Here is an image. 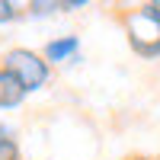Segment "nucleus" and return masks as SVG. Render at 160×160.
I'll return each instance as SVG.
<instances>
[{
  "label": "nucleus",
  "instance_id": "nucleus-6",
  "mask_svg": "<svg viewBox=\"0 0 160 160\" xmlns=\"http://www.w3.org/2000/svg\"><path fill=\"white\" fill-rule=\"evenodd\" d=\"M22 13H26V3H16V0H0V26L16 22Z\"/></svg>",
  "mask_w": 160,
  "mask_h": 160
},
{
  "label": "nucleus",
  "instance_id": "nucleus-2",
  "mask_svg": "<svg viewBox=\"0 0 160 160\" xmlns=\"http://www.w3.org/2000/svg\"><path fill=\"white\" fill-rule=\"evenodd\" d=\"M118 19L125 26V35H128V45L138 58L144 61H154L160 58V22L151 16L144 7H135V10H122Z\"/></svg>",
  "mask_w": 160,
  "mask_h": 160
},
{
  "label": "nucleus",
  "instance_id": "nucleus-1",
  "mask_svg": "<svg viewBox=\"0 0 160 160\" xmlns=\"http://www.w3.org/2000/svg\"><path fill=\"white\" fill-rule=\"evenodd\" d=\"M0 68L16 77L19 83L26 87V93L42 90V87H48V80H51V64L45 61V55H42V51H32V48H22V45L7 48L3 55H0Z\"/></svg>",
  "mask_w": 160,
  "mask_h": 160
},
{
  "label": "nucleus",
  "instance_id": "nucleus-7",
  "mask_svg": "<svg viewBox=\"0 0 160 160\" xmlns=\"http://www.w3.org/2000/svg\"><path fill=\"white\" fill-rule=\"evenodd\" d=\"M0 160H22V151H19V141L16 138L0 141Z\"/></svg>",
  "mask_w": 160,
  "mask_h": 160
},
{
  "label": "nucleus",
  "instance_id": "nucleus-8",
  "mask_svg": "<svg viewBox=\"0 0 160 160\" xmlns=\"http://www.w3.org/2000/svg\"><path fill=\"white\" fill-rule=\"evenodd\" d=\"M83 7H87V0H61V13H77Z\"/></svg>",
  "mask_w": 160,
  "mask_h": 160
},
{
  "label": "nucleus",
  "instance_id": "nucleus-11",
  "mask_svg": "<svg viewBox=\"0 0 160 160\" xmlns=\"http://www.w3.org/2000/svg\"><path fill=\"white\" fill-rule=\"evenodd\" d=\"M128 160H157V157H148V154H131Z\"/></svg>",
  "mask_w": 160,
  "mask_h": 160
},
{
  "label": "nucleus",
  "instance_id": "nucleus-12",
  "mask_svg": "<svg viewBox=\"0 0 160 160\" xmlns=\"http://www.w3.org/2000/svg\"><path fill=\"white\" fill-rule=\"evenodd\" d=\"M157 160H160V157H157Z\"/></svg>",
  "mask_w": 160,
  "mask_h": 160
},
{
  "label": "nucleus",
  "instance_id": "nucleus-4",
  "mask_svg": "<svg viewBox=\"0 0 160 160\" xmlns=\"http://www.w3.org/2000/svg\"><path fill=\"white\" fill-rule=\"evenodd\" d=\"M26 96H29L26 87H22L10 71L0 68V112H10V109H16V106H22Z\"/></svg>",
  "mask_w": 160,
  "mask_h": 160
},
{
  "label": "nucleus",
  "instance_id": "nucleus-10",
  "mask_svg": "<svg viewBox=\"0 0 160 160\" xmlns=\"http://www.w3.org/2000/svg\"><path fill=\"white\" fill-rule=\"evenodd\" d=\"M7 138H16V128L10 122H0V141H7Z\"/></svg>",
  "mask_w": 160,
  "mask_h": 160
},
{
  "label": "nucleus",
  "instance_id": "nucleus-3",
  "mask_svg": "<svg viewBox=\"0 0 160 160\" xmlns=\"http://www.w3.org/2000/svg\"><path fill=\"white\" fill-rule=\"evenodd\" d=\"M45 61L55 68V64H68V61H77L80 55V35H55L51 42H45L42 48Z\"/></svg>",
  "mask_w": 160,
  "mask_h": 160
},
{
  "label": "nucleus",
  "instance_id": "nucleus-5",
  "mask_svg": "<svg viewBox=\"0 0 160 160\" xmlns=\"http://www.w3.org/2000/svg\"><path fill=\"white\" fill-rule=\"evenodd\" d=\"M26 13L29 16H55V13H61V0H29Z\"/></svg>",
  "mask_w": 160,
  "mask_h": 160
},
{
  "label": "nucleus",
  "instance_id": "nucleus-9",
  "mask_svg": "<svg viewBox=\"0 0 160 160\" xmlns=\"http://www.w3.org/2000/svg\"><path fill=\"white\" fill-rule=\"evenodd\" d=\"M141 7H144V10H148L151 16H154V19L160 22V0H148V3H141Z\"/></svg>",
  "mask_w": 160,
  "mask_h": 160
}]
</instances>
